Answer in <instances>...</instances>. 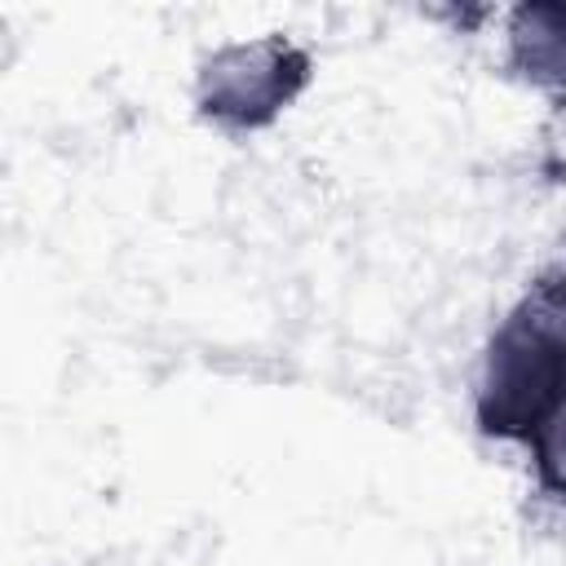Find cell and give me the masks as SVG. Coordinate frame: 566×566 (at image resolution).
<instances>
[{
	"label": "cell",
	"mask_w": 566,
	"mask_h": 566,
	"mask_svg": "<svg viewBox=\"0 0 566 566\" xmlns=\"http://www.w3.org/2000/svg\"><path fill=\"white\" fill-rule=\"evenodd\" d=\"M314 80V57L287 35L230 40L199 62L195 106L230 133L270 128Z\"/></svg>",
	"instance_id": "obj_2"
},
{
	"label": "cell",
	"mask_w": 566,
	"mask_h": 566,
	"mask_svg": "<svg viewBox=\"0 0 566 566\" xmlns=\"http://www.w3.org/2000/svg\"><path fill=\"white\" fill-rule=\"evenodd\" d=\"M526 451H531V473H535L539 495H544L553 509L566 513V411H562L548 429H539V433L526 442Z\"/></svg>",
	"instance_id": "obj_4"
},
{
	"label": "cell",
	"mask_w": 566,
	"mask_h": 566,
	"mask_svg": "<svg viewBox=\"0 0 566 566\" xmlns=\"http://www.w3.org/2000/svg\"><path fill=\"white\" fill-rule=\"evenodd\" d=\"M566 411V265L539 270L482 345L473 424L526 447Z\"/></svg>",
	"instance_id": "obj_1"
},
{
	"label": "cell",
	"mask_w": 566,
	"mask_h": 566,
	"mask_svg": "<svg viewBox=\"0 0 566 566\" xmlns=\"http://www.w3.org/2000/svg\"><path fill=\"white\" fill-rule=\"evenodd\" d=\"M509 66L522 84L562 93L566 88V0H535L509 13Z\"/></svg>",
	"instance_id": "obj_3"
}]
</instances>
